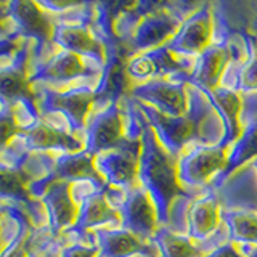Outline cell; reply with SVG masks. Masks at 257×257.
I'll use <instances>...</instances> for the list:
<instances>
[{
    "label": "cell",
    "instance_id": "cell-19",
    "mask_svg": "<svg viewBox=\"0 0 257 257\" xmlns=\"http://www.w3.org/2000/svg\"><path fill=\"white\" fill-rule=\"evenodd\" d=\"M223 227L228 241L238 247L257 246V207L233 206L223 211Z\"/></svg>",
    "mask_w": 257,
    "mask_h": 257
},
{
    "label": "cell",
    "instance_id": "cell-10",
    "mask_svg": "<svg viewBox=\"0 0 257 257\" xmlns=\"http://www.w3.org/2000/svg\"><path fill=\"white\" fill-rule=\"evenodd\" d=\"M185 18L187 16L182 10H171L169 7L164 10H148L134 28L132 47L135 53L148 52L171 42Z\"/></svg>",
    "mask_w": 257,
    "mask_h": 257
},
{
    "label": "cell",
    "instance_id": "cell-18",
    "mask_svg": "<svg viewBox=\"0 0 257 257\" xmlns=\"http://www.w3.org/2000/svg\"><path fill=\"white\" fill-rule=\"evenodd\" d=\"M204 92V90H203ZM206 95L222 116L225 124V143L233 145L243 131V93L219 85Z\"/></svg>",
    "mask_w": 257,
    "mask_h": 257
},
{
    "label": "cell",
    "instance_id": "cell-2",
    "mask_svg": "<svg viewBox=\"0 0 257 257\" xmlns=\"http://www.w3.org/2000/svg\"><path fill=\"white\" fill-rule=\"evenodd\" d=\"M140 108L134 111L116 101H109L88 117L85 125V151L92 156L112 151L142 140L147 124L140 119Z\"/></svg>",
    "mask_w": 257,
    "mask_h": 257
},
{
    "label": "cell",
    "instance_id": "cell-7",
    "mask_svg": "<svg viewBox=\"0 0 257 257\" xmlns=\"http://www.w3.org/2000/svg\"><path fill=\"white\" fill-rule=\"evenodd\" d=\"M190 93L191 82L187 79H155L137 85L132 96L161 114L180 117L190 109Z\"/></svg>",
    "mask_w": 257,
    "mask_h": 257
},
{
    "label": "cell",
    "instance_id": "cell-6",
    "mask_svg": "<svg viewBox=\"0 0 257 257\" xmlns=\"http://www.w3.org/2000/svg\"><path fill=\"white\" fill-rule=\"evenodd\" d=\"M103 90L101 84H80L64 90L44 88L40 90L39 106L42 114H56L64 117L76 132H85L92 106L96 101V93Z\"/></svg>",
    "mask_w": 257,
    "mask_h": 257
},
{
    "label": "cell",
    "instance_id": "cell-5",
    "mask_svg": "<svg viewBox=\"0 0 257 257\" xmlns=\"http://www.w3.org/2000/svg\"><path fill=\"white\" fill-rule=\"evenodd\" d=\"M103 76L104 64L58 48V52L36 64L29 79L32 84H45L53 88L56 85H77V80L80 84L103 85Z\"/></svg>",
    "mask_w": 257,
    "mask_h": 257
},
{
    "label": "cell",
    "instance_id": "cell-13",
    "mask_svg": "<svg viewBox=\"0 0 257 257\" xmlns=\"http://www.w3.org/2000/svg\"><path fill=\"white\" fill-rule=\"evenodd\" d=\"M223 225V211L219 195L207 190L191 195L185 217V233L198 243L214 238Z\"/></svg>",
    "mask_w": 257,
    "mask_h": 257
},
{
    "label": "cell",
    "instance_id": "cell-23",
    "mask_svg": "<svg viewBox=\"0 0 257 257\" xmlns=\"http://www.w3.org/2000/svg\"><path fill=\"white\" fill-rule=\"evenodd\" d=\"M252 159H257V119L249 120V122L243 125V131H241L239 137L230 147L228 166L219 185H222V182L225 180H228V177L231 175L233 171H236L243 164L251 163Z\"/></svg>",
    "mask_w": 257,
    "mask_h": 257
},
{
    "label": "cell",
    "instance_id": "cell-25",
    "mask_svg": "<svg viewBox=\"0 0 257 257\" xmlns=\"http://www.w3.org/2000/svg\"><path fill=\"white\" fill-rule=\"evenodd\" d=\"M100 249L98 246L90 241H74L63 247L61 257H98Z\"/></svg>",
    "mask_w": 257,
    "mask_h": 257
},
{
    "label": "cell",
    "instance_id": "cell-21",
    "mask_svg": "<svg viewBox=\"0 0 257 257\" xmlns=\"http://www.w3.org/2000/svg\"><path fill=\"white\" fill-rule=\"evenodd\" d=\"M10 7V20L16 24L15 28L23 37L52 39L55 24H52V20L48 18V12L40 10V5L31 2H16Z\"/></svg>",
    "mask_w": 257,
    "mask_h": 257
},
{
    "label": "cell",
    "instance_id": "cell-16",
    "mask_svg": "<svg viewBox=\"0 0 257 257\" xmlns=\"http://www.w3.org/2000/svg\"><path fill=\"white\" fill-rule=\"evenodd\" d=\"M108 227H122L120 211L108 196L106 190H98L85 198L79 206L77 220L72 231L85 233L88 230H101Z\"/></svg>",
    "mask_w": 257,
    "mask_h": 257
},
{
    "label": "cell",
    "instance_id": "cell-27",
    "mask_svg": "<svg viewBox=\"0 0 257 257\" xmlns=\"http://www.w3.org/2000/svg\"><path fill=\"white\" fill-rule=\"evenodd\" d=\"M252 171H254L255 179H257V159H254V163H252Z\"/></svg>",
    "mask_w": 257,
    "mask_h": 257
},
{
    "label": "cell",
    "instance_id": "cell-4",
    "mask_svg": "<svg viewBox=\"0 0 257 257\" xmlns=\"http://www.w3.org/2000/svg\"><path fill=\"white\" fill-rule=\"evenodd\" d=\"M228 143L193 145L187 148L177 161L179 182L185 193L206 188L209 183L219 185L228 166ZM191 195V193H190Z\"/></svg>",
    "mask_w": 257,
    "mask_h": 257
},
{
    "label": "cell",
    "instance_id": "cell-1",
    "mask_svg": "<svg viewBox=\"0 0 257 257\" xmlns=\"http://www.w3.org/2000/svg\"><path fill=\"white\" fill-rule=\"evenodd\" d=\"M177 161L179 159L163 147L153 127L147 124L142 135L139 183L155 201L161 225L169 223V215L175 201L188 195L179 182Z\"/></svg>",
    "mask_w": 257,
    "mask_h": 257
},
{
    "label": "cell",
    "instance_id": "cell-14",
    "mask_svg": "<svg viewBox=\"0 0 257 257\" xmlns=\"http://www.w3.org/2000/svg\"><path fill=\"white\" fill-rule=\"evenodd\" d=\"M122 228L145 239H153L161 227L158 207L150 193L140 183L127 190L125 199L120 206Z\"/></svg>",
    "mask_w": 257,
    "mask_h": 257
},
{
    "label": "cell",
    "instance_id": "cell-26",
    "mask_svg": "<svg viewBox=\"0 0 257 257\" xmlns=\"http://www.w3.org/2000/svg\"><path fill=\"white\" fill-rule=\"evenodd\" d=\"M206 257H244V255L238 249V246H235L228 241V243H223L220 246L214 247L211 252L206 254Z\"/></svg>",
    "mask_w": 257,
    "mask_h": 257
},
{
    "label": "cell",
    "instance_id": "cell-12",
    "mask_svg": "<svg viewBox=\"0 0 257 257\" xmlns=\"http://www.w3.org/2000/svg\"><path fill=\"white\" fill-rule=\"evenodd\" d=\"M183 61L195 63L193 60H185L182 56L175 55L167 45L153 48L148 52L135 53V56L127 63V74L140 84L148 82L155 79H180V72L185 76V71L191 66L182 64Z\"/></svg>",
    "mask_w": 257,
    "mask_h": 257
},
{
    "label": "cell",
    "instance_id": "cell-8",
    "mask_svg": "<svg viewBox=\"0 0 257 257\" xmlns=\"http://www.w3.org/2000/svg\"><path fill=\"white\" fill-rule=\"evenodd\" d=\"M52 42L60 50L85 56L101 64L106 63L103 40L96 34L92 23L84 16L61 18L58 23H55Z\"/></svg>",
    "mask_w": 257,
    "mask_h": 257
},
{
    "label": "cell",
    "instance_id": "cell-24",
    "mask_svg": "<svg viewBox=\"0 0 257 257\" xmlns=\"http://www.w3.org/2000/svg\"><path fill=\"white\" fill-rule=\"evenodd\" d=\"M231 88L239 93L257 92V48H251L247 60L241 64L231 80Z\"/></svg>",
    "mask_w": 257,
    "mask_h": 257
},
{
    "label": "cell",
    "instance_id": "cell-17",
    "mask_svg": "<svg viewBox=\"0 0 257 257\" xmlns=\"http://www.w3.org/2000/svg\"><path fill=\"white\" fill-rule=\"evenodd\" d=\"M93 241L100 249L98 257H155L147 239L122 227L95 230Z\"/></svg>",
    "mask_w": 257,
    "mask_h": 257
},
{
    "label": "cell",
    "instance_id": "cell-3",
    "mask_svg": "<svg viewBox=\"0 0 257 257\" xmlns=\"http://www.w3.org/2000/svg\"><path fill=\"white\" fill-rule=\"evenodd\" d=\"M251 48L247 40L239 36H217L214 42L195 60L188 80L204 92L214 90L222 84L225 72L231 66L247 60Z\"/></svg>",
    "mask_w": 257,
    "mask_h": 257
},
{
    "label": "cell",
    "instance_id": "cell-9",
    "mask_svg": "<svg viewBox=\"0 0 257 257\" xmlns=\"http://www.w3.org/2000/svg\"><path fill=\"white\" fill-rule=\"evenodd\" d=\"M215 21L209 7L190 13L182 23L180 29L166 45L185 60L195 61L215 39Z\"/></svg>",
    "mask_w": 257,
    "mask_h": 257
},
{
    "label": "cell",
    "instance_id": "cell-15",
    "mask_svg": "<svg viewBox=\"0 0 257 257\" xmlns=\"http://www.w3.org/2000/svg\"><path fill=\"white\" fill-rule=\"evenodd\" d=\"M48 223L55 233L72 230L77 220L79 203L72 191V183L55 180L42 195Z\"/></svg>",
    "mask_w": 257,
    "mask_h": 257
},
{
    "label": "cell",
    "instance_id": "cell-22",
    "mask_svg": "<svg viewBox=\"0 0 257 257\" xmlns=\"http://www.w3.org/2000/svg\"><path fill=\"white\" fill-rule=\"evenodd\" d=\"M161 257H206L209 249L198 244L187 233L174 231L169 227L159 228L153 238Z\"/></svg>",
    "mask_w": 257,
    "mask_h": 257
},
{
    "label": "cell",
    "instance_id": "cell-20",
    "mask_svg": "<svg viewBox=\"0 0 257 257\" xmlns=\"http://www.w3.org/2000/svg\"><path fill=\"white\" fill-rule=\"evenodd\" d=\"M52 177L55 180H63L68 183H77V182L104 183V180L101 179V175L95 167V156H92L87 151L56 156Z\"/></svg>",
    "mask_w": 257,
    "mask_h": 257
},
{
    "label": "cell",
    "instance_id": "cell-11",
    "mask_svg": "<svg viewBox=\"0 0 257 257\" xmlns=\"http://www.w3.org/2000/svg\"><path fill=\"white\" fill-rule=\"evenodd\" d=\"M142 140L95 156V167L109 187L131 190L139 183Z\"/></svg>",
    "mask_w": 257,
    "mask_h": 257
}]
</instances>
